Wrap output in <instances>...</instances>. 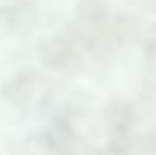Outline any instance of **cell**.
<instances>
[{"label": "cell", "mask_w": 156, "mask_h": 155, "mask_svg": "<svg viewBox=\"0 0 156 155\" xmlns=\"http://www.w3.org/2000/svg\"><path fill=\"white\" fill-rule=\"evenodd\" d=\"M3 96L20 108H32L45 103L47 85L35 71H23L11 78L3 86Z\"/></svg>", "instance_id": "obj_1"}]
</instances>
